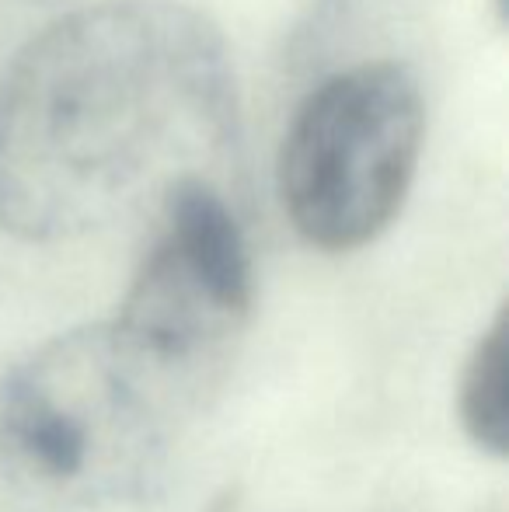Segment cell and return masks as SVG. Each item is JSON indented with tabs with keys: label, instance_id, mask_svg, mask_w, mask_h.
I'll use <instances>...</instances> for the list:
<instances>
[{
	"label": "cell",
	"instance_id": "6da1fadb",
	"mask_svg": "<svg viewBox=\"0 0 509 512\" xmlns=\"http://www.w3.org/2000/svg\"><path fill=\"white\" fill-rule=\"evenodd\" d=\"M238 129L227 39L178 0H105L0 70V230L70 241L224 157Z\"/></svg>",
	"mask_w": 509,
	"mask_h": 512
},
{
	"label": "cell",
	"instance_id": "7a4b0ae2",
	"mask_svg": "<svg viewBox=\"0 0 509 512\" xmlns=\"http://www.w3.org/2000/svg\"><path fill=\"white\" fill-rule=\"evenodd\" d=\"M189 384L116 321L81 324L0 380V464L63 506H119L161 481Z\"/></svg>",
	"mask_w": 509,
	"mask_h": 512
},
{
	"label": "cell",
	"instance_id": "3957f363",
	"mask_svg": "<svg viewBox=\"0 0 509 512\" xmlns=\"http://www.w3.org/2000/svg\"><path fill=\"white\" fill-rule=\"evenodd\" d=\"M426 147L422 84L398 60H360L321 77L286 122L279 203L311 248L377 241L412 192Z\"/></svg>",
	"mask_w": 509,
	"mask_h": 512
},
{
	"label": "cell",
	"instance_id": "277c9868",
	"mask_svg": "<svg viewBox=\"0 0 509 512\" xmlns=\"http://www.w3.org/2000/svg\"><path fill=\"white\" fill-rule=\"evenodd\" d=\"M252 304L255 265L231 203L206 175L178 178L157 199V234L112 321L199 394Z\"/></svg>",
	"mask_w": 509,
	"mask_h": 512
},
{
	"label": "cell",
	"instance_id": "5b68a950",
	"mask_svg": "<svg viewBox=\"0 0 509 512\" xmlns=\"http://www.w3.org/2000/svg\"><path fill=\"white\" fill-rule=\"evenodd\" d=\"M509 321L506 307L492 317L485 335H478L471 356L464 359L461 384H457V415L468 439L489 457L503 460L509 450Z\"/></svg>",
	"mask_w": 509,
	"mask_h": 512
}]
</instances>
